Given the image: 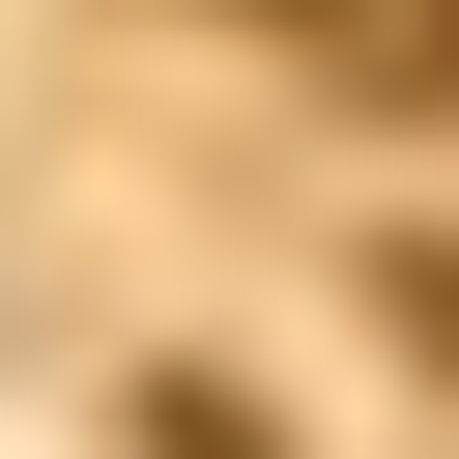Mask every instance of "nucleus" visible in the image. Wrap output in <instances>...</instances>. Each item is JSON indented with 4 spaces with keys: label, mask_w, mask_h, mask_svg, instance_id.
Returning a JSON list of instances; mask_svg holds the SVG:
<instances>
[{
    "label": "nucleus",
    "mask_w": 459,
    "mask_h": 459,
    "mask_svg": "<svg viewBox=\"0 0 459 459\" xmlns=\"http://www.w3.org/2000/svg\"><path fill=\"white\" fill-rule=\"evenodd\" d=\"M316 29H344L373 86H459V0H316Z\"/></svg>",
    "instance_id": "f257e3e1"
}]
</instances>
